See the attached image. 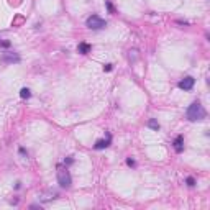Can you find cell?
<instances>
[{
	"instance_id": "6da1fadb",
	"label": "cell",
	"mask_w": 210,
	"mask_h": 210,
	"mask_svg": "<svg viewBox=\"0 0 210 210\" xmlns=\"http://www.w3.org/2000/svg\"><path fill=\"white\" fill-rule=\"evenodd\" d=\"M186 115H187V120H191V122H199V120L205 118L207 112H205V108H204V105L200 102H194V103L189 105L187 113Z\"/></svg>"
},
{
	"instance_id": "7a4b0ae2",
	"label": "cell",
	"mask_w": 210,
	"mask_h": 210,
	"mask_svg": "<svg viewBox=\"0 0 210 210\" xmlns=\"http://www.w3.org/2000/svg\"><path fill=\"white\" fill-rule=\"evenodd\" d=\"M56 177H57V182H59V186H61V187H64V189L71 187V184H72V177H71V174H69L67 168H64L62 164L57 166Z\"/></svg>"
},
{
	"instance_id": "3957f363",
	"label": "cell",
	"mask_w": 210,
	"mask_h": 210,
	"mask_svg": "<svg viewBox=\"0 0 210 210\" xmlns=\"http://www.w3.org/2000/svg\"><path fill=\"white\" fill-rule=\"evenodd\" d=\"M85 25H87V28H90V30H102V28L107 27V22L103 18H100L99 15H92L87 18Z\"/></svg>"
},
{
	"instance_id": "277c9868",
	"label": "cell",
	"mask_w": 210,
	"mask_h": 210,
	"mask_svg": "<svg viewBox=\"0 0 210 210\" xmlns=\"http://www.w3.org/2000/svg\"><path fill=\"white\" fill-rule=\"evenodd\" d=\"M194 84H195V79L194 77H191V76H187V77H184L182 80H181L179 84V89H184V90H191L192 87H194Z\"/></svg>"
},
{
	"instance_id": "5b68a950",
	"label": "cell",
	"mask_w": 210,
	"mask_h": 210,
	"mask_svg": "<svg viewBox=\"0 0 210 210\" xmlns=\"http://www.w3.org/2000/svg\"><path fill=\"white\" fill-rule=\"evenodd\" d=\"M2 61L8 62V64H13V62H20V56L16 53H4L2 54Z\"/></svg>"
},
{
	"instance_id": "8992f818",
	"label": "cell",
	"mask_w": 210,
	"mask_h": 210,
	"mask_svg": "<svg viewBox=\"0 0 210 210\" xmlns=\"http://www.w3.org/2000/svg\"><path fill=\"white\" fill-rule=\"evenodd\" d=\"M108 145H110V135L107 136V140H99L94 148H95V149H103V148H107Z\"/></svg>"
},
{
	"instance_id": "52a82bcc",
	"label": "cell",
	"mask_w": 210,
	"mask_h": 210,
	"mask_svg": "<svg viewBox=\"0 0 210 210\" xmlns=\"http://www.w3.org/2000/svg\"><path fill=\"white\" fill-rule=\"evenodd\" d=\"M77 51H79L80 54H87L89 51H90V44H87V43H80V44L77 46Z\"/></svg>"
},
{
	"instance_id": "ba28073f",
	"label": "cell",
	"mask_w": 210,
	"mask_h": 210,
	"mask_svg": "<svg viewBox=\"0 0 210 210\" xmlns=\"http://www.w3.org/2000/svg\"><path fill=\"white\" fill-rule=\"evenodd\" d=\"M182 141H184L182 136H177L176 141H174V148H176L177 153H182Z\"/></svg>"
},
{
	"instance_id": "9c48e42d",
	"label": "cell",
	"mask_w": 210,
	"mask_h": 210,
	"mask_svg": "<svg viewBox=\"0 0 210 210\" xmlns=\"http://www.w3.org/2000/svg\"><path fill=\"white\" fill-rule=\"evenodd\" d=\"M20 97H22V99H30V97H31V92H30V89L23 87L22 90H20Z\"/></svg>"
},
{
	"instance_id": "30bf717a",
	"label": "cell",
	"mask_w": 210,
	"mask_h": 210,
	"mask_svg": "<svg viewBox=\"0 0 210 210\" xmlns=\"http://www.w3.org/2000/svg\"><path fill=\"white\" fill-rule=\"evenodd\" d=\"M148 126H149V128H153V130H156V131L159 130V123H158L154 118H151V120L148 122Z\"/></svg>"
},
{
	"instance_id": "8fae6325",
	"label": "cell",
	"mask_w": 210,
	"mask_h": 210,
	"mask_svg": "<svg viewBox=\"0 0 210 210\" xmlns=\"http://www.w3.org/2000/svg\"><path fill=\"white\" fill-rule=\"evenodd\" d=\"M187 186H191V187H194V186H195V179H194V177H187Z\"/></svg>"
},
{
	"instance_id": "7c38bea8",
	"label": "cell",
	"mask_w": 210,
	"mask_h": 210,
	"mask_svg": "<svg viewBox=\"0 0 210 210\" xmlns=\"http://www.w3.org/2000/svg\"><path fill=\"white\" fill-rule=\"evenodd\" d=\"M0 46L2 48H10V41H0Z\"/></svg>"
},
{
	"instance_id": "4fadbf2b",
	"label": "cell",
	"mask_w": 210,
	"mask_h": 210,
	"mask_svg": "<svg viewBox=\"0 0 210 210\" xmlns=\"http://www.w3.org/2000/svg\"><path fill=\"white\" fill-rule=\"evenodd\" d=\"M126 164H128V166H135V161L131 159V158H128V159H126Z\"/></svg>"
},
{
	"instance_id": "5bb4252c",
	"label": "cell",
	"mask_w": 210,
	"mask_h": 210,
	"mask_svg": "<svg viewBox=\"0 0 210 210\" xmlns=\"http://www.w3.org/2000/svg\"><path fill=\"white\" fill-rule=\"evenodd\" d=\"M103 71H107V72H108V71H112V64H105V66H103Z\"/></svg>"
},
{
	"instance_id": "9a60e30c",
	"label": "cell",
	"mask_w": 210,
	"mask_h": 210,
	"mask_svg": "<svg viewBox=\"0 0 210 210\" xmlns=\"http://www.w3.org/2000/svg\"><path fill=\"white\" fill-rule=\"evenodd\" d=\"M107 8L110 10V13H113V7H112V4H110V2H107Z\"/></svg>"
},
{
	"instance_id": "2e32d148",
	"label": "cell",
	"mask_w": 210,
	"mask_h": 210,
	"mask_svg": "<svg viewBox=\"0 0 210 210\" xmlns=\"http://www.w3.org/2000/svg\"><path fill=\"white\" fill-rule=\"evenodd\" d=\"M66 164H72V156H69L67 159H66Z\"/></svg>"
}]
</instances>
